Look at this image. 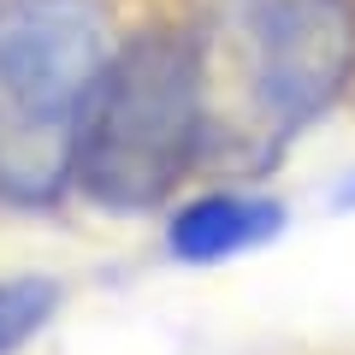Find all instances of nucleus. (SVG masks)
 I'll use <instances>...</instances> for the list:
<instances>
[{
	"instance_id": "nucleus-5",
	"label": "nucleus",
	"mask_w": 355,
	"mask_h": 355,
	"mask_svg": "<svg viewBox=\"0 0 355 355\" xmlns=\"http://www.w3.org/2000/svg\"><path fill=\"white\" fill-rule=\"evenodd\" d=\"M53 302H60V291H53L48 279H12V284H0V355H12L24 338H36L42 320L53 314Z\"/></svg>"
},
{
	"instance_id": "nucleus-3",
	"label": "nucleus",
	"mask_w": 355,
	"mask_h": 355,
	"mask_svg": "<svg viewBox=\"0 0 355 355\" xmlns=\"http://www.w3.org/2000/svg\"><path fill=\"white\" fill-rule=\"evenodd\" d=\"M202 160V89L190 42L142 36L113 53L77 142V184L101 207L142 214Z\"/></svg>"
},
{
	"instance_id": "nucleus-6",
	"label": "nucleus",
	"mask_w": 355,
	"mask_h": 355,
	"mask_svg": "<svg viewBox=\"0 0 355 355\" xmlns=\"http://www.w3.org/2000/svg\"><path fill=\"white\" fill-rule=\"evenodd\" d=\"M343 207H355V184H349V190H343Z\"/></svg>"
},
{
	"instance_id": "nucleus-2",
	"label": "nucleus",
	"mask_w": 355,
	"mask_h": 355,
	"mask_svg": "<svg viewBox=\"0 0 355 355\" xmlns=\"http://www.w3.org/2000/svg\"><path fill=\"white\" fill-rule=\"evenodd\" d=\"M113 65L95 0L0 6V202L42 207L77 178L89 101Z\"/></svg>"
},
{
	"instance_id": "nucleus-4",
	"label": "nucleus",
	"mask_w": 355,
	"mask_h": 355,
	"mask_svg": "<svg viewBox=\"0 0 355 355\" xmlns=\"http://www.w3.org/2000/svg\"><path fill=\"white\" fill-rule=\"evenodd\" d=\"M284 231V207L266 202V196H237V190H219V196H202L190 202L184 214L172 219L166 231V249L190 266H214V261H231L243 249H261Z\"/></svg>"
},
{
	"instance_id": "nucleus-1",
	"label": "nucleus",
	"mask_w": 355,
	"mask_h": 355,
	"mask_svg": "<svg viewBox=\"0 0 355 355\" xmlns=\"http://www.w3.org/2000/svg\"><path fill=\"white\" fill-rule=\"evenodd\" d=\"M202 160L266 172L331 107L355 65L349 0H214L190 42Z\"/></svg>"
}]
</instances>
